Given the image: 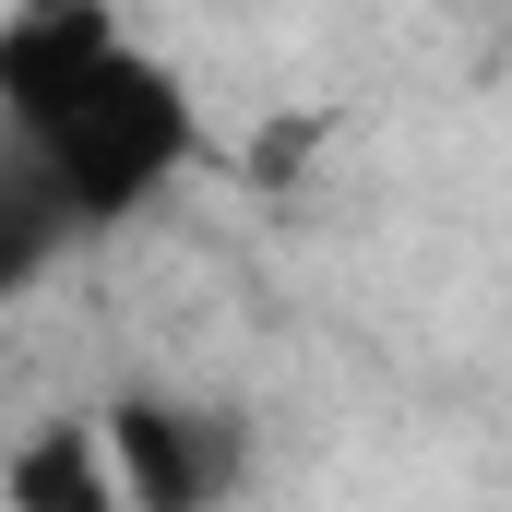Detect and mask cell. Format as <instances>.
Listing matches in <instances>:
<instances>
[{"label": "cell", "instance_id": "obj_3", "mask_svg": "<svg viewBox=\"0 0 512 512\" xmlns=\"http://www.w3.org/2000/svg\"><path fill=\"white\" fill-rule=\"evenodd\" d=\"M72 251H84L72 191L48 179V155H36L24 131L0 120V310H12V298H36V286H48Z\"/></svg>", "mask_w": 512, "mask_h": 512}, {"label": "cell", "instance_id": "obj_4", "mask_svg": "<svg viewBox=\"0 0 512 512\" xmlns=\"http://www.w3.org/2000/svg\"><path fill=\"white\" fill-rule=\"evenodd\" d=\"M12 501H60V512H108L120 501V477H108V453L84 441V429H48L24 465H12Z\"/></svg>", "mask_w": 512, "mask_h": 512}, {"label": "cell", "instance_id": "obj_1", "mask_svg": "<svg viewBox=\"0 0 512 512\" xmlns=\"http://www.w3.org/2000/svg\"><path fill=\"white\" fill-rule=\"evenodd\" d=\"M0 120L48 155L84 239L155 215L179 191V167L203 155L191 84L155 48H131L108 24V0H12L0 12Z\"/></svg>", "mask_w": 512, "mask_h": 512}, {"label": "cell", "instance_id": "obj_2", "mask_svg": "<svg viewBox=\"0 0 512 512\" xmlns=\"http://www.w3.org/2000/svg\"><path fill=\"white\" fill-rule=\"evenodd\" d=\"M96 429H108V477H120V501H143V512H191L215 477H227V441H215L191 405L131 393V405H108Z\"/></svg>", "mask_w": 512, "mask_h": 512}]
</instances>
